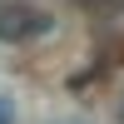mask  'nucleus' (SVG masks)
<instances>
[{
  "mask_svg": "<svg viewBox=\"0 0 124 124\" xmlns=\"http://www.w3.org/2000/svg\"><path fill=\"white\" fill-rule=\"evenodd\" d=\"M45 30H50L45 10H35L30 0H0V45H25Z\"/></svg>",
  "mask_w": 124,
  "mask_h": 124,
  "instance_id": "nucleus-1",
  "label": "nucleus"
},
{
  "mask_svg": "<svg viewBox=\"0 0 124 124\" xmlns=\"http://www.w3.org/2000/svg\"><path fill=\"white\" fill-rule=\"evenodd\" d=\"M79 10H124V0H75Z\"/></svg>",
  "mask_w": 124,
  "mask_h": 124,
  "instance_id": "nucleus-2",
  "label": "nucleus"
},
{
  "mask_svg": "<svg viewBox=\"0 0 124 124\" xmlns=\"http://www.w3.org/2000/svg\"><path fill=\"white\" fill-rule=\"evenodd\" d=\"M0 124H15V104H10V94H0Z\"/></svg>",
  "mask_w": 124,
  "mask_h": 124,
  "instance_id": "nucleus-3",
  "label": "nucleus"
},
{
  "mask_svg": "<svg viewBox=\"0 0 124 124\" xmlns=\"http://www.w3.org/2000/svg\"><path fill=\"white\" fill-rule=\"evenodd\" d=\"M119 124H124V99H119Z\"/></svg>",
  "mask_w": 124,
  "mask_h": 124,
  "instance_id": "nucleus-4",
  "label": "nucleus"
}]
</instances>
